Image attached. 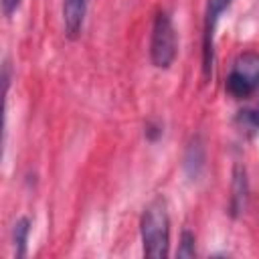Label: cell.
Wrapping results in <instances>:
<instances>
[{
	"instance_id": "cell-9",
	"label": "cell",
	"mask_w": 259,
	"mask_h": 259,
	"mask_svg": "<svg viewBox=\"0 0 259 259\" xmlns=\"http://www.w3.org/2000/svg\"><path fill=\"white\" fill-rule=\"evenodd\" d=\"M194 243H196L194 233H190L188 229H184L182 235H180V245H178L176 255H178V257H194V255H196V247H194Z\"/></svg>"
},
{
	"instance_id": "cell-8",
	"label": "cell",
	"mask_w": 259,
	"mask_h": 259,
	"mask_svg": "<svg viewBox=\"0 0 259 259\" xmlns=\"http://www.w3.org/2000/svg\"><path fill=\"white\" fill-rule=\"evenodd\" d=\"M30 235V221L26 217H20L12 227V245H14V257L22 259L26 255V243Z\"/></svg>"
},
{
	"instance_id": "cell-4",
	"label": "cell",
	"mask_w": 259,
	"mask_h": 259,
	"mask_svg": "<svg viewBox=\"0 0 259 259\" xmlns=\"http://www.w3.org/2000/svg\"><path fill=\"white\" fill-rule=\"evenodd\" d=\"M233 0H208L206 12H204V32H202V69L208 77L212 71V59H214V28L221 18V14L231 6Z\"/></svg>"
},
{
	"instance_id": "cell-2",
	"label": "cell",
	"mask_w": 259,
	"mask_h": 259,
	"mask_svg": "<svg viewBox=\"0 0 259 259\" xmlns=\"http://www.w3.org/2000/svg\"><path fill=\"white\" fill-rule=\"evenodd\" d=\"M178 55V36L172 22V16L166 10H160L152 24L150 34V61L156 69H168Z\"/></svg>"
},
{
	"instance_id": "cell-6",
	"label": "cell",
	"mask_w": 259,
	"mask_h": 259,
	"mask_svg": "<svg viewBox=\"0 0 259 259\" xmlns=\"http://www.w3.org/2000/svg\"><path fill=\"white\" fill-rule=\"evenodd\" d=\"M231 214L237 217L245 210L247 206V196H249V182H247V174L245 168L235 166L233 172V188H231Z\"/></svg>"
},
{
	"instance_id": "cell-11",
	"label": "cell",
	"mask_w": 259,
	"mask_h": 259,
	"mask_svg": "<svg viewBox=\"0 0 259 259\" xmlns=\"http://www.w3.org/2000/svg\"><path fill=\"white\" fill-rule=\"evenodd\" d=\"M20 2L22 0H0V4H2V12H4V16H12L16 10H18V6H20Z\"/></svg>"
},
{
	"instance_id": "cell-3",
	"label": "cell",
	"mask_w": 259,
	"mask_h": 259,
	"mask_svg": "<svg viewBox=\"0 0 259 259\" xmlns=\"http://www.w3.org/2000/svg\"><path fill=\"white\" fill-rule=\"evenodd\" d=\"M225 89L235 99H247L259 89V53L245 51L235 59Z\"/></svg>"
},
{
	"instance_id": "cell-12",
	"label": "cell",
	"mask_w": 259,
	"mask_h": 259,
	"mask_svg": "<svg viewBox=\"0 0 259 259\" xmlns=\"http://www.w3.org/2000/svg\"><path fill=\"white\" fill-rule=\"evenodd\" d=\"M253 123L259 125V109H257V113H253Z\"/></svg>"
},
{
	"instance_id": "cell-7",
	"label": "cell",
	"mask_w": 259,
	"mask_h": 259,
	"mask_svg": "<svg viewBox=\"0 0 259 259\" xmlns=\"http://www.w3.org/2000/svg\"><path fill=\"white\" fill-rule=\"evenodd\" d=\"M202 166H204V148H202V142H200L198 138H194L192 144H190L188 150H186V156H184V168H186L188 176L198 178Z\"/></svg>"
},
{
	"instance_id": "cell-5",
	"label": "cell",
	"mask_w": 259,
	"mask_h": 259,
	"mask_svg": "<svg viewBox=\"0 0 259 259\" xmlns=\"http://www.w3.org/2000/svg\"><path fill=\"white\" fill-rule=\"evenodd\" d=\"M89 0H63V24L69 38H77L83 30Z\"/></svg>"
},
{
	"instance_id": "cell-10",
	"label": "cell",
	"mask_w": 259,
	"mask_h": 259,
	"mask_svg": "<svg viewBox=\"0 0 259 259\" xmlns=\"http://www.w3.org/2000/svg\"><path fill=\"white\" fill-rule=\"evenodd\" d=\"M160 136H162V125L156 123V121H148V123H146V138L154 142V140H158Z\"/></svg>"
},
{
	"instance_id": "cell-1",
	"label": "cell",
	"mask_w": 259,
	"mask_h": 259,
	"mask_svg": "<svg viewBox=\"0 0 259 259\" xmlns=\"http://www.w3.org/2000/svg\"><path fill=\"white\" fill-rule=\"evenodd\" d=\"M140 235L144 245V255L152 259L168 257L170 249V217L164 198H154L142 212Z\"/></svg>"
}]
</instances>
